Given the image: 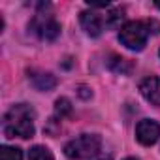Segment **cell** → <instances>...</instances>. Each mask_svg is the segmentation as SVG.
Listing matches in <instances>:
<instances>
[{
    "mask_svg": "<svg viewBox=\"0 0 160 160\" xmlns=\"http://www.w3.org/2000/svg\"><path fill=\"white\" fill-rule=\"evenodd\" d=\"M55 111H57V115H58L60 119L66 117V115H70V113H72V102H70L68 98H58L57 104H55Z\"/></svg>",
    "mask_w": 160,
    "mask_h": 160,
    "instance_id": "7c38bea8",
    "label": "cell"
},
{
    "mask_svg": "<svg viewBox=\"0 0 160 160\" xmlns=\"http://www.w3.org/2000/svg\"><path fill=\"white\" fill-rule=\"evenodd\" d=\"M102 147V139L96 134H83L64 145V154L73 160H81L89 156H96Z\"/></svg>",
    "mask_w": 160,
    "mask_h": 160,
    "instance_id": "277c9868",
    "label": "cell"
},
{
    "mask_svg": "<svg viewBox=\"0 0 160 160\" xmlns=\"http://www.w3.org/2000/svg\"><path fill=\"white\" fill-rule=\"evenodd\" d=\"M152 34L160 32V23H156L154 19H147V21H130L126 23L121 32H119V40L124 47L132 49V51H141L147 43V38Z\"/></svg>",
    "mask_w": 160,
    "mask_h": 160,
    "instance_id": "7a4b0ae2",
    "label": "cell"
},
{
    "mask_svg": "<svg viewBox=\"0 0 160 160\" xmlns=\"http://www.w3.org/2000/svg\"><path fill=\"white\" fill-rule=\"evenodd\" d=\"M139 91L145 100L154 106H160V77H145L139 83Z\"/></svg>",
    "mask_w": 160,
    "mask_h": 160,
    "instance_id": "52a82bcc",
    "label": "cell"
},
{
    "mask_svg": "<svg viewBox=\"0 0 160 160\" xmlns=\"http://www.w3.org/2000/svg\"><path fill=\"white\" fill-rule=\"evenodd\" d=\"M128 160H136V158H128Z\"/></svg>",
    "mask_w": 160,
    "mask_h": 160,
    "instance_id": "2e32d148",
    "label": "cell"
},
{
    "mask_svg": "<svg viewBox=\"0 0 160 160\" xmlns=\"http://www.w3.org/2000/svg\"><path fill=\"white\" fill-rule=\"evenodd\" d=\"M0 160H23V152L17 147L4 145L2 149H0Z\"/></svg>",
    "mask_w": 160,
    "mask_h": 160,
    "instance_id": "8fae6325",
    "label": "cell"
},
{
    "mask_svg": "<svg viewBox=\"0 0 160 160\" xmlns=\"http://www.w3.org/2000/svg\"><path fill=\"white\" fill-rule=\"evenodd\" d=\"M28 160H55V158H53V152L47 147L36 145L28 151Z\"/></svg>",
    "mask_w": 160,
    "mask_h": 160,
    "instance_id": "30bf717a",
    "label": "cell"
},
{
    "mask_svg": "<svg viewBox=\"0 0 160 160\" xmlns=\"http://www.w3.org/2000/svg\"><path fill=\"white\" fill-rule=\"evenodd\" d=\"M136 138L143 145H152L160 138V124L151 119H143L136 126Z\"/></svg>",
    "mask_w": 160,
    "mask_h": 160,
    "instance_id": "8992f818",
    "label": "cell"
},
{
    "mask_svg": "<svg viewBox=\"0 0 160 160\" xmlns=\"http://www.w3.org/2000/svg\"><path fill=\"white\" fill-rule=\"evenodd\" d=\"M108 66L115 73H122V75H128L134 70V62L128 60V58H124V57H119V55H111L109 60H108Z\"/></svg>",
    "mask_w": 160,
    "mask_h": 160,
    "instance_id": "ba28073f",
    "label": "cell"
},
{
    "mask_svg": "<svg viewBox=\"0 0 160 160\" xmlns=\"http://www.w3.org/2000/svg\"><path fill=\"white\" fill-rule=\"evenodd\" d=\"M34 109L27 104H17L13 106L6 115H4V134L6 138H32L34 136Z\"/></svg>",
    "mask_w": 160,
    "mask_h": 160,
    "instance_id": "6da1fadb",
    "label": "cell"
},
{
    "mask_svg": "<svg viewBox=\"0 0 160 160\" xmlns=\"http://www.w3.org/2000/svg\"><path fill=\"white\" fill-rule=\"evenodd\" d=\"M28 28L40 38V40H45V42H53L58 34H60V25L58 21L49 15V13H36L34 19L30 21Z\"/></svg>",
    "mask_w": 160,
    "mask_h": 160,
    "instance_id": "5b68a950",
    "label": "cell"
},
{
    "mask_svg": "<svg viewBox=\"0 0 160 160\" xmlns=\"http://www.w3.org/2000/svg\"><path fill=\"white\" fill-rule=\"evenodd\" d=\"M122 13H124L122 8L111 10L106 15L96 13V12H83L81 13V27L85 28V32L89 36H100L108 27L119 25V21H122V17H124Z\"/></svg>",
    "mask_w": 160,
    "mask_h": 160,
    "instance_id": "3957f363",
    "label": "cell"
},
{
    "mask_svg": "<svg viewBox=\"0 0 160 160\" xmlns=\"http://www.w3.org/2000/svg\"><path fill=\"white\" fill-rule=\"evenodd\" d=\"M156 6H158V8H160V2H156Z\"/></svg>",
    "mask_w": 160,
    "mask_h": 160,
    "instance_id": "9a60e30c",
    "label": "cell"
},
{
    "mask_svg": "<svg viewBox=\"0 0 160 160\" xmlns=\"http://www.w3.org/2000/svg\"><path fill=\"white\" fill-rule=\"evenodd\" d=\"M85 91H89L87 87H79V94H81L83 98H87V96H91V92H85Z\"/></svg>",
    "mask_w": 160,
    "mask_h": 160,
    "instance_id": "5bb4252c",
    "label": "cell"
},
{
    "mask_svg": "<svg viewBox=\"0 0 160 160\" xmlns=\"http://www.w3.org/2000/svg\"><path fill=\"white\" fill-rule=\"evenodd\" d=\"M32 83L38 91H51L57 85V79L51 73H38V75H32Z\"/></svg>",
    "mask_w": 160,
    "mask_h": 160,
    "instance_id": "9c48e42d",
    "label": "cell"
},
{
    "mask_svg": "<svg viewBox=\"0 0 160 160\" xmlns=\"http://www.w3.org/2000/svg\"><path fill=\"white\" fill-rule=\"evenodd\" d=\"M92 160H111V156L109 154H96Z\"/></svg>",
    "mask_w": 160,
    "mask_h": 160,
    "instance_id": "4fadbf2b",
    "label": "cell"
}]
</instances>
